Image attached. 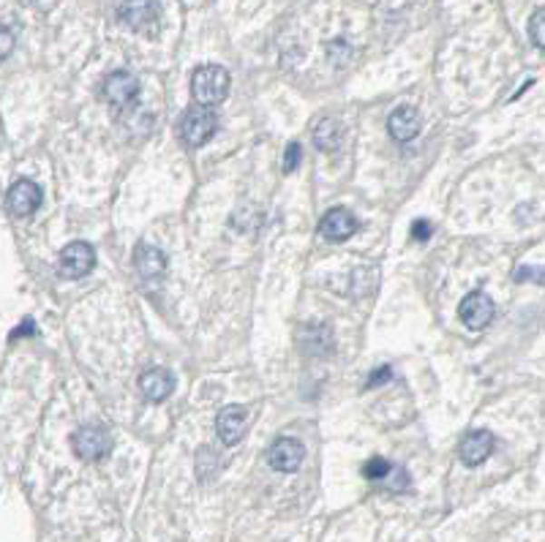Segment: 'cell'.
<instances>
[{
  "label": "cell",
  "instance_id": "d4e9b609",
  "mask_svg": "<svg viewBox=\"0 0 545 542\" xmlns=\"http://www.w3.org/2000/svg\"><path fill=\"white\" fill-rule=\"evenodd\" d=\"M390 376H393V371H390L387 365L376 368V371L368 376V382H365V390H371V387H376V384H384V382H390Z\"/></svg>",
  "mask_w": 545,
  "mask_h": 542
},
{
  "label": "cell",
  "instance_id": "e0dca14e",
  "mask_svg": "<svg viewBox=\"0 0 545 542\" xmlns=\"http://www.w3.org/2000/svg\"><path fill=\"white\" fill-rule=\"evenodd\" d=\"M341 137H344V131H341V123H338V121H333V118H325V121H319V126L314 129V145H316L319 150H327V153H333V150L338 148Z\"/></svg>",
  "mask_w": 545,
  "mask_h": 542
},
{
  "label": "cell",
  "instance_id": "7c38bea8",
  "mask_svg": "<svg viewBox=\"0 0 545 542\" xmlns=\"http://www.w3.org/2000/svg\"><path fill=\"white\" fill-rule=\"evenodd\" d=\"M140 390L151 403H161L172 395L175 390V376L167 368H148L140 376Z\"/></svg>",
  "mask_w": 545,
  "mask_h": 542
},
{
  "label": "cell",
  "instance_id": "484cf974",
  "mask_svg": "<svg viewBox=\"0 0 545 542\" xmlns=\"http://www.w3.org/2000/svg\"><path fill=\"white\" fill-rule=\"evenodd\" d=\"M34 333H36V327H34V319H25V322H23V327H17V330H15L9 338H12V341H17V338H23V335H34Z\"/></svg>",
  "mask_w": 545,
  "mask_h": 542
},
{
  "label": "cell",
  "instance_id": "603a6c76",
  "mask_svg": "<svg viewBox=\"0 0 545 542\" xmlns=\"http://www.w3.org/2000/svg\"><path fill=\"white\" fill-rule=\"evenodd\" d=\"M12 50H15V34L6 25H0V61H6Z\"/></svg>",
  "mask_w": 545,
  "mask_h": 542
},
{
  "label": "cell",
  "instance_id": "3957f363",
  "mask_svg": "<svg viewBox=\"0 0 545 542\" xmlns=\"http://www.w3.org/2000/svg\"><path fill=\"white\" fill-rule=\"evenodd\" d=\"M102 93L115 112H129V110H134V104L140 99V80L131 72H112L104 80Z\"/></svg>",
  "mask_w": 545,
  "mask_h": 542
},
{
  "label": "cell",
  "instance_id": "30bf717a",
  "mask_svg": "<svg viewBox=\"0 0 545 542\" xmlns=\"http://www.w3.org/2000/svg\"><path fill=\"white\" fill-rule=\"evenodd\" d=\"M357 218L346 208H333L322 216L319 221V235L330 243H344L357 232Z\"/></svg>",
  "mask_w": 545,
  "mask_h": 542
},
{
  "label": "cell",
  "instance_id": "52a82bcc",
  "mask_svg": "<svg viewBox=\"0 0 545 542\" xmlns=\"http://www.w3.org/2000/svg\"><path fill=\"white\" fill-rule=\"evenodd\" d=\"M493 314H496V305H493V300L485 295V292H469L463 300H461V305H458V316H461V322L469 327V330H482V327H488L491 324V319H493Z\"/></svg>",
  "mask_w": 545,
  "mask_h": 542
},
{
  "label": "cell",
  "instance_id": "9c48e42d",
  "mask_svg": "<svg viewBox=\"0 0 545 542\" xmlns=\"http://www.w3.org/2000/svg\"><path fill=\"white\" fill-rule=\"evenodd\" d=\"M303 455H306V450H303V444H300L297 439L281 436V439H276V441L270 444V450H268V463H270L276 471L292 474V471L300 469Z\"/></svg>",
  "mask_w": 545,
  "mask_h": 542
},
{
  "label": "cell",
  "instance_id": "7402d4cb",
  "mask_svg": "<svg viewBox=\"0 0 545 542\" xmlns=\"http://www.w3.org/2000/svg\"><path fill=\"white\" fill-rule=\"evenodd\" d=\"M515 281H534V284H545V267H531V265H526V267H518L515 270Z\"/></svg>",
  "mask_w": 545,
  "mask_h": 542
},
{
  "label": "cell",
  "instance_id": "4fadbf2b",
  "mask_svg": "<svg viewBox=\"0 0 545 542\" xmlns=\"http://www.w3.org/2000/svg\"><path fill=\"white\" fill-rule=\"evenodd\" d=\"M134 267L145 281H159L167 273V256H164L161 248L140 243L137 251H134Z\"/></svg>",
  "mask_w": 545,
  "mask_h": 542
},
{
  "label": "cell",
  "instance_id": "cb8c5ba5",
  "mask_svg": "<svg viewBox=\"0 0 545 542\" xmlns=\"http://www.w3.org/2000/svg\"><path fill=\"white\" fill-rule=\"evenodd\" d=\"M431 232H433V227H431V221H414L412 224V237L417 240V243H425L428 237H431Z\"/></svg>",
  "mask_w": 545,
  "mask_h": 542
},
{
  "label": "cell",
  "instance_id": "5bb4252c",
  "mask_svg": "<svg viewBox=\"0 0 545 542\" xmlns=\"http://www.w3.org/2000/svg\"><path fill=\"white\" fill-rule=\"evenodd\" d=\"M423 121L420 112L414 107H398L390 118H387V131L395 142H409L420 134Z\"/></svg>",
  "mask_w": 545,
  "mask_h": 542
},
{
  "label": "cell",
  "instance_id": "7a4b0ae2",
  "mask_svg": "<svg viewBox=\"0 0 545 542\" xmlns=\"http://www.w3.org/2000/svg\"><path fill=\"white\" fill-rule=\"evenodd\" d=\"M216 129H219V115L208 107H191L178 126L186 148H202L208 140H213Z\"/></svg>",
  "mask_w": 545,
  "mask_h": 542
},
{
  "label": "cell",
  "instance_id": "5b68a950",
  "mask_svg": "<svg viewBox=\"0 0 545 542\" xmlns=\"http://www.w3.org/2000/svg\"><path fill=\"white\" fill-rule=\"evenodd\" d=\"M96 267V251L91 243H69L58 256V270L63 278H83Z\"/></svg>",
  "mask_w": 545,
  "mask_h": 542
},
{
  "label": "cell",
  "instance_id": "ba28073f",
  "mask_svg": "<svg viewBox=\"0 0 545 542\" xmlns=\"http://www.w3.org/2000/svg\"><path fill=\"white\" fill-rule=\"evenodd\" d=\"M6 208L17 218H28L42 208V189L34 180H17L6 194Z\"/></svg>",
  "mask_w": 545,
  "mask_h": 542
},
{
  "label": "cell",
  "instance_id": "277c9868",
  "mask_svg": "<svg viewBox=\"0 0 545 542\" xmlns=\"http://www.w3.org/2000/svg\"><path fill=\"white\" fill-rule=\"evenodd\" d=\"M72 447H74L77 458H83V460H99V458L110 455V450H112V436H110L107 428L85 425V428L74 431Z\"/></svg>",
  "mask_w": 545,
  "mask_h": 542
},
{
  "label": "cell",
  "instance_id": "ac0fdd59",
  "mask_svg": "<svg viewBox=\"0 0 545 542\" xmlns=\"http://www.w3.org/2000/svg\"><path fill=\"white\" fill-rule=\"evenodd\" d=\"M529 39L534 42V47L545 50V6H540L531 20H529Z\"/></svg>",
  "mask_w": 545,
  "mask_h": 542
},
{
  "label": "cell",
  "instance_id": "8fae6325",
  "mask_svg": "<svg viewBox=\"0 0 545 542\" xmlns=\"http://www.w3.org/2000/svg\"><path fill=\"white\" fill-rule=\"evenodd\" d=\"M493 452V433L488 431H472L463 436L461 447H458V455H461V463L474 469L480 463H485Z\"/></svg>",
  "mask_w": 545,
  "mask_h": 542
},
{
  "label": "cell",
  "instance_id": "8992f818",
  "mask_svg": "<svg viewBox=\"0 0 545 542\" xmlns=\"http://www.w3.org/2000/svg\"><path fill=\"white\" fill-rule=\"evenodd\" d=\"M248 425H251V411H248L246 406H240V403L224 406V409L219 411V417H216V433H219V439H221L227 447L238 444V441L246 436Z\"/></svg>",
  "mask_w": 545,
  "mask_h": 542
},
{
  "label": "cell",
  "instance_id": "44dd1931",
  "mask_svg": "<svg viewBox=\"0 0 545 542\" xmlns=\"http://www.w3.org/2000/svg\"><path fill=\"white\" fill-rule=\"evenodd\" d=\"M300 159H303V148L297 142H289L287 145V153H284V172H295L300 167Z\"/></svg>",
  "mask_w": 545,
  "mask_h": 542
},
{
  "label": "cell",
  "instance_id": "2e32d148",
  "mask_svg": "<svg viewBox=\"0 0 545 542\" xmlns=\"http://www.w3.org/2000/svg\"><path fill=\"white\" fill-rule=\"evenodd\" d=\"M322 346L325 352H330L333 346V333L330 327H322V324H306L300 330V349L306 354H322Z\"/></svg>",
  "mask_w": 545,
  "mask_h": 542
},
{
  "label": "cell",
  "instance_id": "6da1fadb",
  "mask_svg": "<svg viewBox=\"0 0 545 542\" xmlns=\"http://www.w3.org/2000/svg\"><path fill=\"white\" fill-rule=\"evenodd\" d=\"M191 93L197 107L213 110L229 96V74L221 66H200L191 77Z\"/></svg>",
  "mask_w": 545,
  "mask_h": 542
},
{
  "label": "cell",
  "instance_id": "ffe728a7",
  "mask_svg": "<svg viewBox=\"0 0 545 542\" xmlns=\"http://www.w3.org/2000/svg\"><path fill=\"white\" fill-rule=\"evenodd\" d=\"M384 485H387V490H393V493L406 490V488H409V477H406L404 466H393L390 474H387V479H384Z\"/></svg>",
  "mask_w": 545,
  "mask_h": 542
},
{
  "label": "cell",
  "instance_id": "d6986e66",
  "mask_svg": "<svg viewBox=\"0 0 545 542\" xmlns=\"http://www.w3.org/2000/svg\"><path fill=\"white\" fill-rule=\"evenodd\" d=\"M390 469H393V463L390 460H384V458H371L365 466H363V474H365V479H371V482H384L387 479V474H390Z\"/></svg>",
  "mask_w": 545,
  "mask_h": 542
},
{
  "label": "cell",
  "instance_id": "9a60e30c",
  "mask_svg": "<svg viewBox=\"0 0 545 542\" xmlns=\"http://www.w3.org/2000/svg\"><path fill=\"white\" fill-rule=\"evenodd\" d=\"M156 12H159L156 4H126V6H118L121 20L131 31H148V25L156 20Z\"/></svg>",
  "mask_w": 545,
  "mask_h": 542
}]
</instances>
